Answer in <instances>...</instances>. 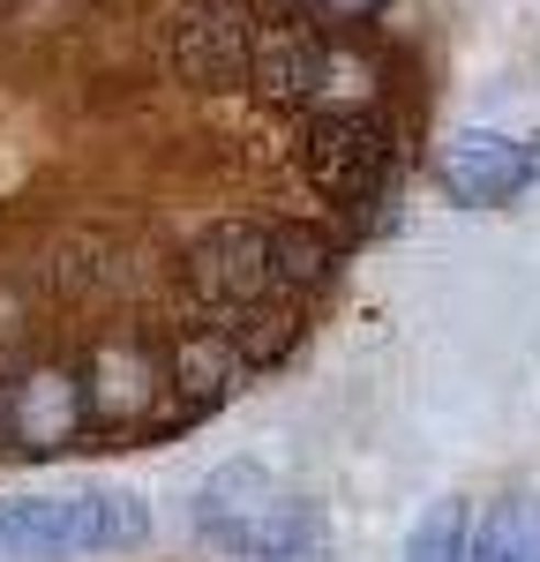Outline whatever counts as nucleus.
<instances>
[{
    "instance_id": "4468645a",
    "label": "nucleus",
    "mask_w": 540,
    "mask_h": 562,
    "mask_svg": "<svg viewBox=\"0 0 540 562\" xmlns=\"http://www.w3.org/2000/svg\"><path fill=\"white\" fill-rule=\"evenodd\" d=\"M465 503H436L428 518L413 525V540H405V562H465Z\"/></svg>"
},
{
    "instance_id": "423d86ee",
    "label": "nucleus",
    "mask_w": 540,
    "mask_h": 562,
    "mask_svg": "<svg viewBox=\"0 0 540 562\" xmlns=\"http://www.w3.org/2000/svg\"><path fill=\"white\" fill-rule=\"evenodd\" d=\"M248 15H233V8H188L173 31V68L188 76L195 90H225L248 76Z\"/></svg>"
},
{
    "instance_id": "9d476101",
    "label": "nucleus",
    "mask_w": 540,
    "mask_h": 562,
    "mask_svg": "<svg viewBox=\"0 0 540 562\" xmlns=\"http://www.w3.org/2000/svg\"><path fill=\"white\" fill-rule=\"evenodd\" d=\"M76 420H83V383H68V375H31V383L8 390V435L31 450L68 442Z\"/></svg>"
},
{
    "instance_id": "7ed1b4c3",
    "label": "nucleus",
    "mask_w": 540,
    "mask_h": 562,
    "mask_svg": "<svg viewBox=\"0 0 540 562\" xmlns=\"http://www.w3.org/2000/svg\"><path fill=\"white\" fill-rule=\"evenodd\" d=\"M301 166L330 203H368L383 188V173H391V128L375 113H360V105L315 113L308 135H301Z\"/></svg>"
},
{
    "instance_id": "6e6552de",
    "label": "nucleus",
    "mask_w": 540,
    "mask_h": 562,
    "mask_svg": "<svg viewBox=\"0 0 540 562\" xmlns=\"http://www.w3.org/2000/svg\"><path fill=\"white\" fill-rule=\"evenodd\" d=\"M248 83L263 90L270 105H308L315 90L330 83V45L315 38L308 23H285V31L256 38V53H248Z\"/></svg>"
},
{
    "instance_id": "dca6fc26",
    "label": "nucleus",
    "mask_w": 540,
    "mask_h": 562,
    "mask_svg": "<svg viewBox=\"0 0 540 562\" xmlns=\"http://www.w3.org/2000/svg\"><path fill=\"white\" fill-rule=\"evenodd\" d=\"M375 8H383V0H315V15H323V23H368Z\"/></svg>"
},
{
    "instance_id": "0eeeda50",
    "label": "nucleus",
    "mask_w": 540,
    "mask_h": 562,
    "mask_svg": "<svg viewBox=\"0 0 540 562\" xmlns=\"http://www.w3.org/2000/svg\"><path fill=\"white\" fill-rule=\"evenodd\" d=\"M166 368L150 360L143 346H105L90 360V383H83V405L105 420V428H135V420H150L158 413V397H166Z\"/></svg>"
},
{
    "instance_id": "1a4fd4ad",
    "label": "nucleus",
    "mask_w": 540,
    "mask_h": 562,
    "mask_svg": "<svg viewBox=\"0 0 540 562\" xmlns=\"http://www.w3.org/2000/svg\"><path fill=\"white\" fill-rule=\"evenodd\" d=\"M240 375H248V360H240V346L225 338V330H188L173 346V397L180 413L173 420H195V413H211V405H225L233 390H240Z\"/></svg>"
},
{
    "instance_id": "20e7f679",
    "label": "nucleus",
    "mask_w": 540,
    "mask_h": 562,
    "mask_svg": "<svg viewBox=\"0 0 540 562\" xmlns=\"http://www.w3.org/2000/svg\"><path fill=\"white\" fill-rule=\"evenodd\" d=\"M533 173H540V158L518 143V135H495V128L450 135L443 158H436V180L450 188V203H465V211H495V203L526 195Z\"/></svg>"
},
{
    "instance_id": "9b49d317",
    "label": "nucleus",
    "mask_w": 540,
    "mask_h": 562,
    "mask_svg": "<svg viewBox=\"0 0 540 562\" xmlns=\"http://www.w3.org/2000/svg\"><path fill=\"white\" fill-rule=\"evenodd\" d=\"M465 562H540V495H510L465 532Z\"/></svg>"
},
{
    "instance_id": "f257e3e1",
    "label": "nucleus",
    "mask_w": 540,
    "mask_h": 562,
    "mask_svg": "<svg viewBox=\"0 0 540 562\" xmlns=\"http://www.w3.org/2000/svg\"><path fill=\"white\" fill-rule=\"evenodd\" d=\"M195 532L240 562H308L323 540L315 503L278 487V473L256 458H233L195 487Z\"/></svg>"
},
{
    "instance_id": "f8f14e48",
    "label": "nucleus",
    "mask_w": 540,
    "mask_h": 562,
    "mask_svg": "<svg viewBox=\"0 0 540 562\" xmlns=\"http://www.w3.org/2000/svg\"><path fill=\"white\" fill-rule=\"evenodd\" d=\"M330 262H338V248H330V233H315V225H278V233H270V278H278L285 293L323 285Z\"/></svg>"
},
{
    "instance_id": "ddd939ff",
    "label": "nucleus",
    "mask_w": 540,
    "mask_h": 562,
    "mask_svg": "<svg viewBox=\"0 0 540 562\" xmlns=\"http://www.w3.org/2000/svg\"><path fill=\"white\" fill-rule=\"evenodd\" d=\"M225 338L240 346V360L248 368H270L278 352L301 338V323H293V307H270V301H256V307H240L233 323H225Z\"/></svg>"
},
{
    "instance_id": "39448f33",
    "label": "nucleus",
    "mask_w": 540,
    "mask_h": 562,
    "mask_svg": "<svg viewBox=\"0 0 540 562\" xmlns=\"http://www.w3.org/2000/svg\"><path fill=\"white\" fill-rule=\"evenodd\" d=\"M270 285H278L270 278V233H256V225H211L188 248V293L203 307H218V315L256 307Z\"/></svg>"
},
{
    "instance_id": "2eb2a0df",
    "label": "nucleus",
    "mask_w": 540,
    "mask_h": 562,
    "mask_svg": "<svg viewBox=\"0 0 540 562\" xmlns=\"http://www.w3.org/2000/svg\"><path fill=\"white\" fill-rule=\"evenodd\" d=\"M248 15H256V23H270V31H285V23H308L315 0H248Z\"/></svg>"
},
{
    "instance_id": "f03ea898",
    "label": "nucleus",
    "mask_w": 540,
    "mask_h": 562,
    "mask_svg": "<svg viewBox=\"0 0 540 562\" xmlns=\"http://www.w3.org/2000/svg\"><path fill=\"white\" fill-rule=\"evenodd\" d=\"M150 532V510L128 487H68V495H23L0 510V555H105L135 548Z\"/></svg>"
}]
</instances>
